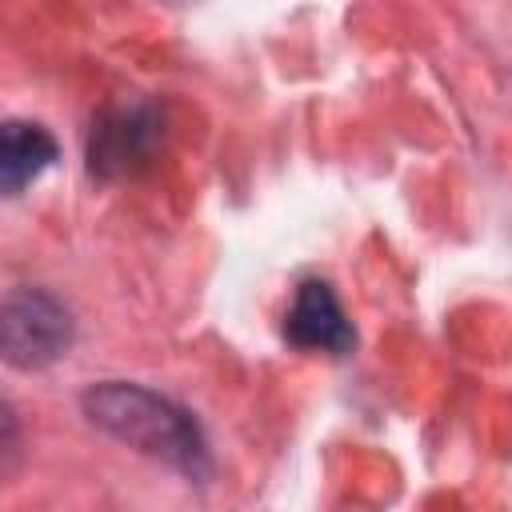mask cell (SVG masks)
<instances>
[{"label": "cell", "instance_id": "3957f363", "mask_svg": "<svg viewBox=\"0 0 512 512\" xmlns=\"http://www.w3.org/2000/svg\"><path fill=\"white\" fill-rule=\"evenodd\" d=\"M284 336L296 348L308 352H328V356H344L356 344V332L336 300V292L324 280H304L292 296V308L284 316Z\"/></svg>", "mask_w": 512, "mask_h": 512}, {"label": "cell", "instance_id": "7a4b0ae2", "mask_svg": "<svg viewBox=\"0 0 512 512\" xmlns=\"http://www.w3.org/2000/svg\"><path fill=\"white\" fill-rule=\"evenodd\" d=\"M72 312L44 288H16L0 300V360L12 368H48L72 348Z\"/></svg>", "mask_w": 512, "mask_h": 512}, {"label": "cell", "instance_id": "8992f818", "mask_svg": "<svg viewBox=\"0 0 512 512\" xmlns=\"http://www.w3.org/2000/svg\"><path fill=\"white\" fill-rule=\"evenodd\" d=\"M20 448V432H16V416L8 404H0V476L8 472V460L16 456Z\"/></svg>", "mask_w": 512, "mask_h": 512}, {"label": "cell", "instance_id": "5b68a950", "mask_svg": "<svg viewBox=\"0 0 512 512\" xmlns=\"http://www.w3.org/2000/svg\"><path fill=\"white\" fill-rule=\"evenodd\" d=\"M56 160V140L36 120H0V196L24 192Z\"/></svg>", "mask_w": 512, "mask_h": 512}, {"label": "cell", "instance_id": "277c9868", "mask_svg": "<svg viewBox=\"0 0 512 512\" xmlns=\"http://www.w3.org/2000/svg\"><path fill=\"white\" fill-rule=\"evenodd\" d=\"M152 144H156V112L152 108L116 112L92 136V168L104 176H124L140 160H148Z\"/></svg>", "mask_w": 512, "mask_h": 512}, {"label": "cell", "instance_id": "6da1fadb", "mask_svg": "<svg viewBox=\"0 0 512 512\" xmlns=\"http://www.w3.org/2000/svg\"><path fill=\"white\" fill-rule=\"evenodd\" d=\"M84 412L96 428H104L108 436H116L120 444L156 456L188 476H204L208 472V444L200 424L192 420L188 408H180L176 400L148 392L140 384H124V380H104L96 388L84 392Z\"/></svg>", "mask_w": 512, "mask_h": 512}]
</instances>
